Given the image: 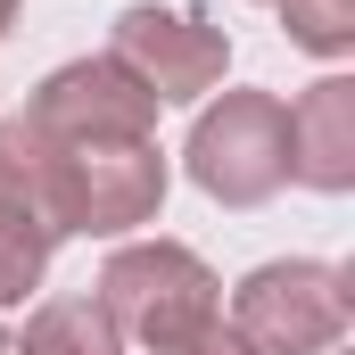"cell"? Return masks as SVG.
Wrapping results in <instances>:
<instances>
[{"instance_id":"obj_1","label":"cell","mask_w":355,"mask_h":355,"mask_svg":"<svg viewBox=\"0 0 355 355\" xmlns=\"http://www.w3.org/2000/svg\"><path fill=\"white\" fill-rule=\"evenodd\" d=\"M99 306L116 331H132L149 355H257L223 322V289L182 240H141L116 248L99 272Z\"/></svg>"},{"instance_id":"obj_2","label":"cell","mask_w":355,"mask_h":355,"mask_svg":"<svg viewBox=\"0 0 355 355\" xmlns=\"http://www.w3.org/2000/svg\"><path fill=\"white\" fill-rule=\"evenodd\" d=\"M42 166H50V215H58V232H132L166 198L157 141H42Z\"/></svg>"},{"instance_id":"obj_3","label":"cell","mask_w":355,"mask_h":355,"mask_svg":"<svg viewBox=\"0 0 355 355\" xmlns=\"http://www.w3.org/2000/svg\"><path fill=\"white\" fill-rule=\"evenodd\" d=\"M190 174L223 207H257L289 182V99L272 91H223V107L198 116L190 132Z\"/></svg>"},{"instance_id":"obj_4","label":"cell","mask_w":355,"mask_h":355,"mask_svg":"<svg viewBox=\"0 0 355 355\" xmlns=\"http://www.w3.org/2000/svg\"><path fill=\"white\" fill-rule=\"evenodd\" d=\"M232 331L257 355H322L347 331V272L339 265H257L232 297Z\"/></svg>"},{"instance_id":"obj_5","label":"cell","mask_w":355,"mask_h":355,"mask_svg":"<svg viewBox=\"0 0 355 355\" xmlns=\"http://www.w3.org/2000/svg\"><path fill=\"white\" fill-rule=\"evenodd\" d=\"M107 58L149 91V99H198V91L223 83L232 42H223V25H207L198 8H157V0H141V8L116 17Z\"/></svg>"},{"instance_id":"obj_6","label":"cell","mask_w":355,"mask_h":355,"mask_svg":"<svg viewBox=\"0 0 355 355\" xmlns=\"http://www.w3.org/2000/svg\"><path fill=\"white\" fill-rule=\"evenodd\" d=\"M25 124L42 141H149L157 99L132 83L116 58H75V67H58L50 83L33 91Z\"/></svg>"},{"instance_id":"obj_7","label":"cell","mask_w":355,"mask_h":355,"mask_svg":"<svg viewBox=\"0 0 355 355\" xmlns=\"http://www.w3.org/2000/svg\"><path fill=\"white\" fill-rule=\"evenodd\" d=\"M289 174L314 190H347L355 182V83L322 75L314 91L289 99Z\"/></svg>"},{"instance_id":"obj_8","label":"cell","mask_w":355,"mask_h":355,"mask_svg":"<svg viewBox=\"0 0 355 355\" xmlns=\"http://www.w3.org/2000/svg\"><path fill=\"white\" fill-rule=\"evenodd\" d=\"M17 355H124V331L107 322L99 297H50L17 339Z\"/></svg>"},{"instance_id":"obj_9","label":"cell","mask_w":355,"mask_h":355,"mask_svg":"<svg viewBox=\"0 0 355 355\" xmlns=\"http://www.w3.org/2000/svg\"><path fill=\"white\" fill-rule=\"evenodd\" d=\"M281 25H289V42L339 58V50L355 42V0H281Z\"/></svg>"},{"instance_id":"obj_10","label":"cell","mask_w":355,"mask_h":355,"mask_svg":"<svg viewBox=\"0 0 355 355\" xmlns=\"http://www.w3.org/2000/svg\"><path fill=\"white\" fill-rule=\"evenodd\" d=\"M50 248H58L50 232H33L25 215H0V306H8V297H25V289L42 281Z\"/></svg>"},{"instance_id":"obj_11","label":"cell","mask_w":355,"mask_h":355,"mask_svg":"<svg viewBox=\"0 0 355 355\" xmlns=\"http://www.w3.org/2000/svg\"><path fill=\"white\" fill-rule=\"evenodd\" d=\"M8 17H17V0H0V33H8Z\"/></svg>"},{"instance_id":"obj_12","label":"cell","mask_w":355,"mask_h":355,"mask_svg":"<svg viewBox=\"0 0 355 355\" xmlns=\"http://www.w3.org/2000/svg\"><path fill=\"white\" fill-rule=\"evenodd\" d=\"M0 355H17V339H8V331H0Z\"/></svg>"}]
</instances>
